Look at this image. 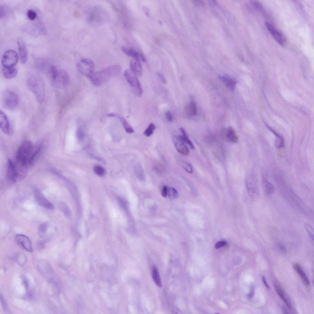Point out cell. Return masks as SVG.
<instances>
[{
    "mask_svg": "<svg viewBox=\"0 0 314 314\" xmlns=\"http://www.w3.org/2000/svg\"><path fill=\"white\" fill-rule=\"evenodd\" d=\"M27 84L39 103L42 104L45 100V93L44 84L41 78L39 76L31 75L27 78Z\"/></svg>",
    "mask_w": 314,
    "mask_h": 314,
    "instance_id": "6da1fadb",
    "label": "cell"
},
{
    "mask_svg": "<svg viewBox=\"0 0 314 314\" xmlns=\"http://www.w3.org/2000/svg\"><path fill=\"white\" fill-rule=\"evenodd\" d=\"M49 76L52 85L58 88L66 86L69 82V77L65 71L58 69L54 66H52L49 70Z\"/></svg>",
    "mask_w": 314,
    "mask_h": 314,
    "instance_id": "7a4b0ae2",
    "label": "cell"
},
{
    "mask_svg": "<svg viewBox=\"0 0 314 314\" xmlns=\"http://www.w3.org/2000/svg\"><path fill=\"white\" fill-rule=\"evenodd\" d=\"M32 142L24 141L17 150L16 155V164L27 167L28 160L33 149Z\"/></svg>",
    "mask_w": 314,
    "mask_h": 314,
    "instance_id": "3957f363",
    "label": "cell"
},
{
    "mask_svg": "<svg viewBox=\"0 0 314 314\" xmlns=\"http://www.w3.org/2000/svg\"><path fill=\"white\" fill-rule=\"evenodd\" d=\"M3 101L4 106L6 109L12 110L17 106L19 101L18 97L14 91L8 90L4 92Z\"/></svg>",
    "mask_w": 314,
    "mask_h": 314,
    "instance_id": "277c9868",
    "label": "cell"
},
{
    "mask_svg": "<svg viewBox=\"0 0 314 314\" xmlns=\"http://www.w3.org/2000/svg\"><path fill=\"white\" fill-rule=\"evenodd\" d=\"M124 74L128 82L133 88L134 92L137 95L140 96L143 91L137 76L130 69L126 70Z\"/></svg>",
    "mask_w": 314,
    "mask_h": 314,
    "instance_id": "5b68a950",
    "label": "cell"
},
{
    "mask_svg": "<svg viewBox=\"0 0 314 314\" xmlns=\"http://www.w3.org/2000/svg\"><path fill=\"white\" fill-rule=\"evenodd\" d=\"M247 187L249 197L254 202L258 201L259 198V191L257 179L250 178L247 182Z\"/></svg>",
    "mask_w": 314,
    "mask_h": 314,
    "instance_id": "8992f818",
    "label": "cell"
},
{
    "mask_svg": "<svg viewBox=\"0 0 314 314\" xmlns=\"http://www.w3.org/2000/svg\"><path fill=\"white\" fill-rule=\"evenodd\" d=\"M18 59V55L15 51L12 50H8L3 54L2 63L4 67H12L16 64Z\"/></svg>",
    "mask_w": 314,
    "mask_h": 314,
    "instance_id": "52a82bcc",
    "label": "cell"
},
{
    "mask_svg": "<svg viewBox=\"0 0 314 314\" xmlns=\"http://www.w3.org/2000/svg\"><path fill=\"white\" fill-rule=\"evenodd\" d=\"M78 67L80 73L88 78L94 72V64L92 61L87 58L82 59L78 63Z\"/></svg>",
    "mask_w": 314,
    "mask_h": 314,
    "instance_id": "ba28073f",
    "label": "cell"
},
{
    "mask_svg": "<svg viewBox=\"0 0 314 314\" xmlns=\"http://www.w3.org/2000/svg\"><path fill=\"white\" fill-rule=\"evenodd\" d=\"M265 25L276 41L281 45H284L286 42V38L282 33L268 22L265 23Z\"/></svg>",
    "mask_w": 314,
    "mask_h": 314,
    "instance_id": "9c48e42d",
    "label": "cell"
},
{
    "mask_svg": "<svg viewBox=\"0 0 314 314\" xmlns=\"http://www.w3.org/2000/svg\"><path fill=\"white\" fill-rule=\"evenodd\" d=\"M35 198L41 206L48 209L52 210L54 208L53 205L42 194L40 191L35 190L34 191Z\"/></svg>",
    "mask_w": 314,
    "mask_h": 314,
    "instance_id": "30bf717a",
    "label": "cell"
},
{
    "mask_svg": "<svg viewBox=\"0 0 314 314\" xmlns=\"http://www.w3.org/2000/svg\"><path fill=\"white\" fill-rule=\"evenodd\" d=\"M6 175L7 179L13 182H15L18 178L15 165L10 159L8 160Z\"/></svg>",
    "mask_w": 314,
    "mask_h": 314,
    "instance_id": "8fae6325",
    "label": "cell"
},
{
    "mask_svg": "<svg viewBox=\"0 0 314 314\" xmlns=\"http://www.w3.org/2000/svg\"><path fill=\"white\" fill-rule=\"evenodd\" d=\"M15 239L17 244L22 248L29 252L32 251L31 241L26 236L18 234L16 236Z\"/></svg>",
    "mask_w": 314,
    "mask_h": 314,
    "instance_id": "7c38bea8",
    "label": "cell"
},
{
    "mask_svg": "<svg viewBox=\"0 0 314 314\" xmlns=\"http://www.w3.org/2000/svg\"><path fill=\"white\" fill-rule=\"evenodd\" d=\"M101 71L108 80L110 78L119 75L121 71V68L119 65H113L105 68Z\"/></svg>",
    "mask_w": 314,
    "mask_h": 314,
    "instance_id": "4fadbf2b",
    "label": "cell"
},
{
    "mask_svg": "<svg viewBox=\"0 0 314 314\" xmlns=\"http://www.w3.org/2000/svg\"><path fill=\"white\" fill-rule=\"evenodd\" d=\"M17 43L20 60L21 63L24 64L26 62L28 58L26 46L23 40L20 37L17 38Z\"/></svg>",
    "mask_w": 314,
    "mask_h": 314,
    "instance_id": "5bb4252c",
    "label": "cell"
},
{
    "mask_svg": "<svg viewBox=\"0 0 314 314\" xmlns=\"http://www.w3.org/2000/svg\"><path fill=\"white\" fill-rule=\"evenodd\" d=\"M89 78L92 83L97 86H101L107 80L101 71L96 72H94Z\"/></svg>",
    "mask_w": 314,
    "mask_h": 314,
    "instance_id": "9a60e30c",
    "label": "cell"
},
{
    "mask_svg": "<svg viewBox=\"0 0 314 314\" xmlns=\"http://www.w3.org/2000/svg\"><path fill=\"white\" fill-rule=\"evenodd\" d=\"M121 49L125 54L129 56L132 57L133 59L140 61L141 60L143 62H145L146 60L144 56L132 49L126 47H122Z\"/></svg>",
    "mask_w": 314,
    "mask_h": 314,
    "instance_id": "2e32d148",
    "label": "cell"
},
{
    "mask_svg": "<svg viewBox=\"0 0 314 314\" xmlns=\"http://www.w3.org/2000/svg\"><path fill=\"white\" fill-rule=\"evenodd\" d=\"M0 126L3 132L8 134L10 132V124L8 120L5 113L1 110L0 113Z\"/></svg>",
    "mask_w": 314,
    "mask_h": 314,
    "instance_id": "e0dca14e",
    "label": "cell"
},
{
    "mask_svg": "<svg viewBox=\"0 0 314 314\" xmlns=\"http://www.w3.org/2000/svg\"><path fill=\"white\" fill-rule=\"evenodd\" d=\"M130 67V69L137 77L141 76L143 72L140 61L133 59L131 61Z\"/></svg>",
    "mask_w": 314,
    "mask_h": 314,
    "instance_id": "ac0fdd59",
    "label": "cell"
},
{
    "mask_svg": "<svg viewBox=\"0 0 314 314\" xmlns=\"http://www.w3.org/2000/svg\"><path fill=\"white\" fill-rule=\"evenodd\" d=\"M185 143L178 136L176 138L174 143L175 146L178 152L182 154L187 155L189 153L190 151Z\"/></svg>",
    "mask_w": 314,
    "mask_h": 314,
    "instance_id": "d6986e66",
    "label": "cell"
},
{
    "mask_svg": "<svg viewBox=\"0 0 314 314\" xmlns=\"http://www.w3.org/2000/svg\"><path fill=\"white\" fill-rule=\"evenodd\" d=\"M218 78L230 91H234L236 87V83L232 78L229 77L219 76Z\"/></svg>",
    "mask_w": 314,
    "mask_h": 314,
    "instance_id": "ffe728a7",
    "label": "cell"
},
{
    "mask_svg": "<svg viewBox=\"0 0 314 314\" xmlns=\"http://www.w3.org/2000/svg\"><path fill=\"white\" fill-rule=\"evenodd\" d=\"M185 111L186 114L189 116H194L197 114V106L192 98H191L190 103L185 106Z\"/></svg>",
    "mask_w": 314,
    "mask_h": 314,
    "instance_id": "44dd1931",
    "label": "cell"
},
{
    "mask_svg": "<svg viewBox=\"0 0 314 314\" xmlns=\"http://www.w3.org/2000/svg\"><path fill=\"white\" fill-rule=\"evenodd\" d=\"M226 138L230 142L237 143L238 141V137L234 128L231 126L229 127L226 132Z\"/></svg>",
    "mask_w": 314,
    "mask_h": 314,
    "instance_id": "7402d4cb",
    "label": "cell"
},
{
    "mask_svg": "<svg viewBox=\"0 0 314 314\" xmlns=\"http://www.w3.org/2000/svg\"><path fill=\"white\" fill-rule=\"evenodd\" d=\"M266 125L268 128L274 135L275 136V145L276 147L278 149L281 148L284 146V140L282 137L278 133L272 128L268 126L266 124Z\"/></svg>",
    "mask_w": 314,
    "mask_h": 314,
    "instance_id": "603a6c76",
    "label": "cell"
},
{
    "mask_svg": "<svg viewBox=\"0 0 314 314\" xmlns=\"http://www.w3.org/2000/svg\"><path fill=\"white\" fill-rule=\"evenodd\" d=\"M262 184L263 190L266 194L270 195L274 193L275 191L274 186L266 178H263Z\"/></svg>",
    "mask_w": 314,
    "mask_h": 314,
    "instance_id": "cb8c5ba5",
    "label": "cell"
},
{
    "mask_svg": "<svg viewBox=\"0 0 314 314\" xmlns=\"http://www.w3.org/2000/svg\"><path fill=\"white\" fill-rule=\"evenodd\" d=\"M17 69L13 67H4L2 73L4 77L7 79H11L14 78L17 74Z\"/></svg>",
    "mask_w": 314,
    "mask_h": 314,
    "instance_id": "d4e9b609",
    "label": "cell"
},
{
    "mask_svg": "<svg viewBox=\"0 0 314 314\" xmlns=\"http://www.w3.org/2000/svg\"><path fill=\"white\" fill-rule=\"evenodd\" d=\"M180 130L182 133V136H179L178 137L184 142L188 144L191 149H194V147L191 141L189 138L185 129L181 127L180 128Z\"/></svg>",
    "mask_w": 314,
    "mask_h": 314,
    "instance_id": "484cf974",
    "label": "cell"
},
{
    "mask_svg": "<svg viewBox=\"0 0 314 314\" xmlns=\"http://www.w3.org/2000/svg\"><path fill=\"white\" fill-rule=\"evenodd\" d=\"M293 268L300 275L305 284L306 285H309V279L299 264L297 263H295L294 265Z\"/></svg>",
    "mask_w": 314,
    "mask_h": 314,
    "instance_id": "4316f807",
    "label": "cell"
},
{
    "mask_svg": "<svg viewBox=\"0 0 314 314\" xmlns=\"http://www.w3.org/2000/svg\"><path fill=\"white\" fill-rule=\"evenodd\" d=\"M152 277L155 284L159 287H162V284L159 273L157 267L155 266H154L152 268Z\"/></svg>",
    "mask_w": 314,
    "mask_h": 314,
    "instance_id": "83f0119b",
    "label": "cell"
},
{
    "mask_svg": "<svg viewBox=\"0 0 314 314\" xmlns=\"http://www.w3.org/2000/svg\"><path fill=\"white\" fill-rule=\"evenodd\" d=\"M274 286L276 291L281 299L285 303L288 308L291 309V305L285 297L281 288L277 284H275Z\"/></svg>",
    "mask_w": 314,
    "mask_h": 314,
    "instance_id": "f1b7e54d",
    "label": "cell"
},
{
    "mask_svg": "<svg viewBox=\"0 0 314 314\" xmlns=\"http://www.w3.org/2000/svg\"><path fill=\"white\" fill-rule=\"evenodd\" d=\"M116 116H117L120 120L125 129V131L127 133H131L134 132L133 129L129 125L124 117L117 114Z\"/></svg>",
    "mask_w": 314,
    "mask_h": 314,
    "instance_id": "f546056e",
    "label": "cell"
},
{
    "mask_svg": "<svg viewBox=\"0 0 314 314\" xmlns=\"http://www.w3.org/2000/svg\"><path fill=\"white\" fill-rule=\"evenodd\" d=\"M134 172L136 177L140 180H143L144 179V171L142 167L136 165L134 167Z\"/></svg>",
    "mask_w": 314,
    "mask_h": 314,
    "instance_id": "4dcf8cb0",
    "label": "cell"
},
{
    "mask_svg": "<svg viewBox=\"0 0 314 314\" xmlns=\"http://www.w3.org/2000/svg\"><path fill=\"white\" fill-rule=\"evenodd\" d=\"M41 149V146H39L35 148H33L28 160V165H32L37 155Z\"/></svg>",
    "mask_w": 314,
    "mask_h": 314,
    "instance_id": "1f68e13d",
    "label": "cell"
},
{
    "mask_svg": "<svg viewBox=\"0 0 314 314\" xmlns=\"http://www.w3.org/2000/svg\"><path fill=\"white\" fill-rule=\"evenodd\" d=\"M61 210L65 216L68 217L70 216L71 213L67 206L64 203H61L59 205Z\"/></svg>",
    "mask_w": 314,
    "mask_h": 314,
    "instance_id": "d6a6232c",
    "label": "cell"
},
{
    "mask_svg": "<svg viewBox=\"0 0 314 314\" xmlns=\"http://www.w3.org/2000/svg\"><path fill=\"white\" fill-rule=\"evenodd\" d=\"M304 227L309 237L312 240L314 238V230L313 228L307 223L304 224Z\"/></svg>",
    "mask_w": 314,
    "mask_h": 314,
    "instance_id": "836d02e7",
    "label": "cell"
},
{
    "mask_svg": "<svg viewBox=\"0 0 314 314\" xmlns=\"http://www.w3.org/2000/svg\"><path fill=\"white\" fill-rule=\"evenodd\" d=\"M169 198L171 199H174L178 197V193L177 190L173 187H170L168 191Z\"/></svg>",
    "mask_w": 314,
    "mask_h": 314,
    "instance_id": "e575fe53",
    "label": "cell"
},
{
    "mask_svg": "<svg viewBox=\"0 0 314 314\" xmlns=\"http://www.w3.org/2000/svg\"><path fill=\"white\" fill-rule=\"evenodd\" d=\"M155 128V126L153 123H150L147 128L144 131V134L147 136H151L153 134Z\"/></svg>",
    "mask_w": 314,
    "mask_h": 314,
    "instance_id": "d590c367",
    "label": "cell"
},
{
    "mask_svg": "<svg viewBox=\"0 0 314 314\" xmlns=\"http://www.w3.org/2000/svg\"><path fill=\"white\" fill-rule=\"evenodd\" d=\"M17 261L19 265L22 266L25 264L26 262V257L23 254L19 253L17 255Z\"/></svg>",
    "mask_w": 314,
    "mask_h": 314,
    "instance_id": "8d00e7d4",
    "label": "cell"
},
{
    "mask_svg": "<svg viewBox=\"0 0 314 314\" xmlns=\"http://www.w3.org/2000/svg\"><path fill=\"white\" fill-rule=\"evenodd\" d=\"M94 171L95 174L100 176H103L105 173L104 169L102 167L98 165L94 167Z\"/></svg>",
    "mask_w": 314,
    "mask_h": 314,
    "instance_id": "74e56055",
    "label": "cell"
},
{
    "mask_svg": "<svg viewBox=\"0 0 314 314\" xmlns=\"http://www.w3.org/2000/svg\"><path fill=\"white\" fill-rule=\"evenodd\" d=\"M76 135L78 140L80 141H82L84 140V133L82 128H79L77 129L76 132Z\"/></svg>",
    "mask_w": 314,
    "mask_h": 314,
    "instance_id": "f35d334b",
    "label": "cell"
},
{
    "mask_svg": "<svg viewBox=\"0 0 314 314\" xmlns=\"http://www.w3.org/2000/svg\"><path fill=\"white\" fill-rule=\"evenodd\" d=\"M47 228V224L45 223L41 224L39 228V233L40 236H43L45 233Z\"/></svg>",
    "mask_w": 314,
    "mask_h": 314,
    "instance_id": "ab89813d",
    "label": "cell"
},
{
    "mask_svg": "<svg viewBox=\"0 0 314 314\" xmlns=\"http://www.w3.org/2000/svg\"><path fill=\"white\" fill-rule=\"evenodd\" d=\"M28 18L31 20H33L36 17V13L35 11L32 10H28L27 12Z\"/></svg>",
    "mask_w": 314,
    "mask_h": 314,
    "instance_id": "60d3db41",
    "label": "cell"
},
{
    "mask_svg": "<svg viewBox=\"0 0 314 314\" xmlns=\"http://www.w3.org/2000/svg\"><path fill=\"white\" fill-rule=\"evenodd\" d=\"M8 13V9L3 6H1L0 8V18L5 17Z\"/></svg>",
    "mask_w": 314,
    "mask_h": 314,
    "instance_id": "b9f144b4",
    "label": "cell"
},
{
    "mask_svg": "<svg viewBox=\"0 0 314 314\" xmlns=\"http://www.w3.org/2000/svg\"><path fill=\"white\" fill-rule=\"evenodd\" d=\"M0 299L2 305L3 309H4L5 311H8V308L7 305V304L4 297L2 296L1 295Z\"/></svg>",
    "mask_w": 314,
    "mask_h": 314,
    "instance_id": "7bdbcfd3",
    "label": "cell"
},
{
    "mask_svg": "<svg viewBox=\"0 0 314 314\" xmlns=\"http://www.w3.org/2000/svg\"><path fill=\"white\" fill-rule=\"evenodd\" d=\"M183 167L187 171L190 173H192L193 170L191 165L189 163L186 162Z\"/></svg>",
    "mask_w": 314,
    "mask_h": 314,
    "instance_id": "ee69618b",
    "label": "cell"
},
{
    "mask_svg": "<svg viewBox=\"0 0 314 314\" xmlns=\"http://www.w3.org/2000/svg\"><path fill=\"white\" fill-rule=\"evenodd\" d=\"M227 243L225 241H220L217 242L215 245V248L216 249H219L221 247L225 246Z\"/></svg>",
    "mask_w": 314,
    "mask_h": 314,
    "instance_id": "f6af8a7d",
    "label": "cell"
},
{
    "mask_svg": "<svg viewBox=\"0 0 314 314\" xmlns=\"http://www.w3.org/2000/svg\"><path fill=\"white\" fill-rule=\"evenodd\" d=\"M157 75L161 81L164 84H166L167 80L164 75L160 72L157 73Z\"/></svg>",
    "mask_w": 314,
    "mask_h": 314,
    "instance_id": "bcb514c9",
    "label": "cell"
},
{
    "mask_svg": "<svg viewBox=\"0 0 314 314\" xmlns=\"http://www.w3.org/2000/svg\"><path fill=\"white\" fill-rule=\"evenodd\" d=\"M165 116L167 120L168 121L171 122L172 121V115L170 112L169 111L167 112L166 113Z\"/></svg>",
    "mask_w": 314,
    "mask_h": 314,
    "instance_id": "7dc6e473",
    "label": "cell"
},
{
    "mask_svg": "<svg viewBox=\"0 0 314 314\" xmlns=\"http://www.w3.org/2000/svg\"><path fill=\"white\" fill-rule=\"evenodd\" d=\"M168 188L167 186H165L163 188L161 194L163 197H167L168 194Z\"/></svg>",
    "mask_w": 314,
    "mask_h": 314,
    "instance_id": "c3c4849f",
    "label": "cell"
},
{
    "mask_svg": "<svg viewBox=\"0 0 314 314\" xmlns=\"http://www.w3.org/2000/svg\"><path fill=\"white\" fill-rule=\"evenodd\" d=\"M254 293V287L252 286L251 287L250 293L248 294L247 297L249 299H251L253 297Z\"/></svg>",
    "mask_w": 314,
    "mask_h": 314,
    "instance_id": "681fc988",
    "label": "cell"
},
{
    "mask_svg": "<svg viewBox=\"0 0 314 314\" xmlns=\"http://www.w3.org/2000/svg\"><path fill=\"white\" fill-rule=\"evenodd\" d=\"M262 280L265 286L267 288L269 289H270V287L266 282L265 277L264 275H263L262 277Z\"/></svg>",
    "mask_w": 314,
    "mask_h": 314,
    "instance_id": "f907efd6",
    "label": "cell"
},
{
    "mask_svg": "<svg viewBox=\"0 0 314 314\" xmlns=\"http://www.w3.org/2000/svg\"><path fill=\"white\" fill-rule=\"evenodd\" d=\"M278 247L279 249L282 252H284L286 251V248L283 245L281 244H279L278 245Z\"/></svg>",
    "mask_w": 314,
    "mask_h": 314,
    "instance_id": "816d5d0a",
    "label": "cell"
},
{
    "mask_svg": "<svg viewBox=\"0 0 314 314\" xmlns=\"http://www.w3.org/2000/svg\"><path fill=\"white\" fill-rule=\"evenodd\" d=\"M117 114L115 113H112L109 114H107V115L108 117H113L116 116Z\"/></svg>",
    "mask_w": 314,
    "mask_h": 314,
    "instance_id": "f5cc1de1",
    "label": "cell"
},
{
    "mask_svg": "<svg viewBox=\"0 0 314 314\" xmlns=\"http://www.w3.org/2000/svg\"><path fill=\"white\" fill-rule=\"evenodd\" d=\"M282 309H283V312H284V313H288V312H287V311L286 310V309L285 308V307H283Z\"/></svg>",
    "mask_w": 314,
    "mask_h": 314,
    "instance_id": "db71d44e",
    "label": "cell"
}]
</instances>
